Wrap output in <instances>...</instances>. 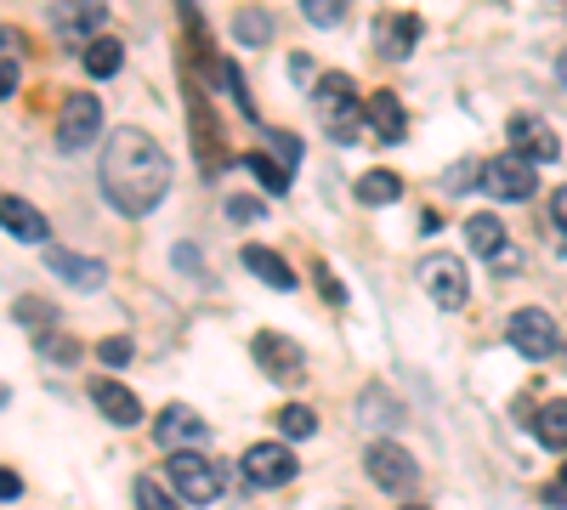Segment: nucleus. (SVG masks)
Here are the masks:
<instances>
[{
	"mask_svg": "<svg viewBox=\"0 0 567 510\" xmlns=\"http://www.w3.org/2000/svg\"><path fill=\"white\" fill-rule=\"evenodd\" d=\"M12 318L45 335V330H52V301H40V295H18V301H12Z\"/></svg>",
	"mask_w": 567,
	"mask_h": 510,
	"instance_id": "nucleus-26",
	"label": "nucleus"
},
{
	"mask_svg": "<svg viewBox=\"0 0 567 510\" xmlns=\"http://www.w3.org/2000/svg\"><path fill=\"white\" fill-rule=\"evenodd\" d=\"M534 437H539L545 448H567V403H539Z\"/></svg>",
	"mask_w": 567,
	"mask_h": 510,
	"instance_id": "nucleus-23",
	"label": "nucleus"
},
{
	"mask_svg": "<svg viewBox=\"0 0 567 510\" xmlns=\"http://www.w3.org/2000/svg\"><path fill=\"white\" fill-rule=\"evenodd\" d=\"M550 221H556V233L567 239V188H556V199H550Z\"/></svg>",
	"mask_w": 567,
	"mask_h": 510,
	"instance_id": "nucleus-36",
	"label": "nucleus"
},
{
	"mask_svg": "<svg viewBox=\"0 0 567 510\" xmlns=\"http://www.w3.org/2000/svg\"><path fill=\"white\" fill-rule=\"evenodd\" d=\"M358 199H363V205H398V199H403V176H392V170H363V176H358Z\"/></svg>",
	"mask_w": 567,
	"mask_h": 510,
	"instance_id": "nucleus-22",
	"label": "nucleus"
},
{
	"mask_svg": "<svg viewBox=\"0 0 567 510\" xmlns=\"http://www.w3.org/2000/svg\"><path fill=\"white\" fill-rule=\"evenodd\" d=\"M312 103H318L323 131L336 136L341 148H347V143H358V131L369 125V103H358V91H352V80H347V74H323V80L312 85Z\"/></svg>",
	"mask_w": 567,
	"mask_h": 510,
	"instance_id": "nucleus-2",
	"label": "nucleus"
},
{
	"mask_svg": "<svg viewBox=\"0 0 567 510\" xmlns=\"http://www.w3.org/2000/svg\"><path fill=\"white\" fill-rule=\"evenodd\" d=\"M154 437H159V448H176V454H187V448H205V414H194L187 403H171L165 414H159V426H154Z\"/></svg>",
	"mask_w": 567,
	"mask_h": 510,
	"instance_id": "nucleus-11",
	"label": "nucleus"
},
{
	"mask_svg": "<svg viewBox=\"0 0 567 510\" xmlns=\"http://www.w3.org/2000/svg\"><path fill=\"white\" fill-rule=\"evenodd\" d=\"M414 40H420V18H414V12H398V18L374 23V52L392 58V63H403V58L414 52Z\"/></svg>",
	"mask_w": 567,
	"mask_h": 510,
	"instance_id": "nucleus-14",
	"label": "nucleus"
},
{
	"mask_svg": "<svg viewBox=\"0 0 567 510\" xmlns=\"http://www.w3.org/2000/svg\"><path fill=\"white\" fill-rule=\"evenodd\" d=\"M52 23H58V34L91 45V40L103 34V23H109V0H58V7H52Z\"/></svg>",
	"mask_w": 567,
	"mask_h": 510,
	"instance_id": "nucleus-10",
	"label": "nucleus"
},
{
	"mask_svg": "<svg viewBox=\"0 0 567 510\" xmlns=\"http://www.w3.org/2000/svg\"><path fill=\"white\" fill-rule=\"evenodd\" d=\"M511 346L523 352V357H556L561 346V330H556V318L545 306H523V312H511Z\"/></svg>",
	"mask_w": 567,
	"mask_h": 510,
	"instance_id": "nucleus-5",
	"label": "nucleus"
},
{
	"mask_svg": "<svg viewBox=\"0 0 567 510\" xmlns=\"http://www.w3.org/2000/svg\"><path fill=\"white\" fill-rule=\"evenodd\" d=\"M165 477H171V488H176L187 504H216V499H221V471H216V459H205L199 448L171 454Z\"/></svg>",
	"mask_w": 567,
	"mask_h": 510,
	"instance_id": "nucleus-3",
	"label": "nucleus"
},
{
	"mask_svg": "<svg viewBox=\"0 0 567 510\" xmlns=\"http://www.w3.org/2000/svg\"><path fill=\"white\" fill-rule=\"evenodd\" d=\"M0 91H7V97L18 91V34L12 29H7V58H0Z\"/></svg>",
	"mask_w": 567,
	"mask_h": 510,
	"instance_id": "nucleus-31",
	"label": "nucleus"
},
{
	"mask_svg": "<svg viewBox=\"0 0 567 510\" xmlns=\"http://www.w3.org/2000/svg\"><path fill=\"white\" fill-rule=\"evenodd\" d=\"M45 267H52V272L63 278V284H74V290H103V284H109V272H103V261H97V256L52 250V261H45Z\"/></svg>",
	"mask_w": 567,
	"mask_h": 510,
	"instance_id": "nucleus-15",
	"label": "nucleus"
},
{
	"mask_svg": "<svg viewBox=\"0 0 567 510\" xmlns=\"http://www.w3.org/2000/svg\"><path fill=\"white\" fill-rule=\"evenodd\" d=\"M278 431L301 443V437H312V431H318V414H312V408H301V403H290V408L278 414Z\"/></svg>",
	"mask_w": 567,
	"mask_h": 510,
	"instance_id": "nucleus-27",
	"label": "nucleus"
},
{
	"mask_svg": "<svg viewBox=\"0 0 567 510\" xmlns=\"http://www.w3.org/2000/svg\"><path fill=\"white\" fill-rule=\"evenodd\" d=\"M136 510H182L171 493H159L154 477H136Z\"/></svg>",
	"mask_w": 567,
	"mask_h": 510,
	"instance_id": "nucleus-29",
	"label": "nucleus"
},
{
	"mask_svg": "<svg viewBox=\"0 0 567 510\" xmlns=\"http://www.w3.org/2000/svg\"><path fill=\"white\" fill-rule=\"evenodd\" d=\"M363 471H369L374 488H386V493H414V482H420V466L409 459V448H398L386 437H374L363 448Z\"/></svg>",
	"mask_w": 567,
	"mask_h": 510,
	"instance_id": "nucleus-4",
	"label": "nucleus"
},
{
	"mask_svg": "<svg viewBox=\"0 0 567 510\" xmlns=\"http://www.w3.org/2000/svg\"><path fill=\"white\" fill-rule=\"evenodd\" d=\"M103 194L125 216H148L171 194V159L148 131H114L103 148Z\"/></svg>",
	"mask_w": 567,
	"mask_h": 510,
	"instance_id": "nucleus-1",
	"label": "nucleus"
},
{
	"mask_svg": "<svg viewBox=\"0 0 567 510\" xmlns=\"http://www.w3.org/2000/svg\"><path fill=\"white\" fill-rule=\"evenodd\" d=\"M245 267L261 278L267 290H296V267L284 261L278 250H267V244H245Z\"/></svg>",
	"mask_w": 567,
	"mask_h": 510,
	"instance_id": "nucleus-17",
	"label": "nucleus"
},
{
	"mask_svg": "<svg viewBox=\"0 0 567 510\" xmlns=\"http://www.w3.org/2000/svg\"><path fill=\"white\" fill-rule=\"evenodd\" d=\"M227 216H233V221H261L267 210H261L256 199H245V194H239V199H227Z\"/></svg>",
	"mask_w": 567,
	"mask_h": 510,
	"instance_id": "nucleus-35",
	"label": "nucleus"
},
{
	"mask_svg": "<svg viewBox=\"0 0 567 510\" xmlns=\"http://www.w3.org/2000/svg\"><path fill=\"white\" fill-rule=\"evenodd\" d=\"M511 154H523V159H534V165H550L556 154H561V143H556V131L545 125V119H534V114H516L511 119Z\"/></svg>",
	"mask_w": 567,
	"mask_h": 510,
	"instance_id": "nucleus-13",
	"label": "nucleus"
},
{
	"mask_svg": "<svg viewBox=\"0 0 567 510\" xmlns=\"http://www.w3.org/2000/svg\"><path fill=\"white\" fill-rule=\"evenodd\" d=\"M233 34H239L245 45H267L272 40V18L261 7H239V12H233Z\"/></svg>",
	"mask_w": 567,
	"mask_h": 510,
	"instance_id": "nucleus-24",
	"label": "nucleus"
},
{
	"mask_svg": "<svg viewBox=\"0 0 567 510\" xmlns=\"http://www.w3.org/2000/svg\"><path fill=\"white\" fill-rule=\"evenodd\" d=\"M97 131H103L97 97H91V91H74V97L63 103V114H58V143L74 154V148H91V143H97Z\"/></svg>",
	"mask_w": 567,
	"mask_h": 510,
	"instance_id": "nucleus-7",
	"label": "nucleus"
},
{
	"mask_svg": "<svg viewBox=\"0 0 567 510\" xmlns=\"http://www.w3.org/2000/svg\"><path fill=\"white\" fill-rule=\"evenodd\" d=\"M403 510H420V504H403Z\"/></svg>",
	"mask_w": 567,
	"mask_h": 510,
	"instance_id": "nucleus-38",
	"label": "nucleus"
},
{
	"mask_svg": "<svg viewBox=\"0 0 567 510\" xmlns=\"http://www.w3.org/2000/svg\"><path fill=\"white\" fill-rule=\"evenodd\" d=\"M471 176L483 181V165H471V159H460V165H454V170L443 176V188H449V194H460V188H471Z\"/></svg>",
	"mask_w": 567,
	"mask_h": 510,
	"instance_id": "nucleus-34",
	"label": "nucleus"
},
{
	"mask_svg": "<svg viewBox=\"0 0 567 510\" xmlns=\"http://www.w3.org/2000/svg\"><path fill=\"white\" fill-rule=\"evenodd\" d=\"M465 244L477 250V256H494V261H499V256H505V221L488 216V210H477V216L465 221Z\"/></svg>",
	"mask_w": 567,
	"mask_h": 510,
	"instance_id": "nucleus-20",
	"label": "nucleus"
},
{
	"mask_svg": "<svg viewBox=\"0 0 567 510\" xmlns=\"http://www.w3.org/2000/svg\"><path fill=\"white\" fill-rule=\"evenodd\" d=\"M250 352H256V363H261V375H267V381H278V386H301L307 363H301V346H296V341H284V335L261 330V335L250 341Z\"/></svg>",
	"mask_w": 567,
	"mask_h": 510,
	"instance_id": "nucleus-6",
	"label": "nucleus"
},
{
	"mask_svg": "<svg viewBox=\"0 0 567 510\" xmlns=\"http://www.w3.org/2000/svg\"><path fill=\"white\" fill-rule=\"evenodd\" d=\"M267 143L278 148V165H284V170H296V165H301V143H296L290 131H267Z\"/></svg>",
	"mask_w": 567,
	"mask_h": 510,
	"instance_id": "nucleus-30",
	"label": "nucleus"
},
{
	"mask_svg": "<svg viewBox=\"0 0 567 510\" xmlns=\"http://www.w3.org/2000/svg\"><path fill=\"white\" fill-rule=\"evenodd\" d=\"M296 477V448H278V443H256L245 454V482L256 488H278V482H290Z\"/></svg>",
	"mask_w": 567,
	"mask_h": 510,
	"instance_id": "nucleus-12",
	"label": "nucleus"
},
{
	"mask_svg": "<svg viewBox=\"0 0 567 510\" xmlns=\"http://www.w3.org/2000/svg\"><path fill=\"white\" fill-rule=\"evenodd\" d=\"M483 188H488V199H528V194L539 188L534 159H523V154L488 159V165H483Z\"/></svg>",
	"mask_w": 567,
	"mask_h": 510,
	"instance_id": "nucleus-8",
	"label": "nucleus"
},
{
	"mask_svg": "<svg viewBox=\"0 0 567 510\" xmlns=\"http://www.w3.org/2000/svg\"><path fill=\"white\" fill-rule=\"evenodd\" d=\"M40 352L52 357V363H74V357H80V346H74V341H63V335H52V330L40 335Z\"/></svg>",
	"mask_w": 567,
	"mask_h": 510,
	"instance_id": "nucleus-32",
	"label": "nucleus"
},
{
	"mask_svg": "<svg viewBox=\"0 0 567 510\" xmlns=\"http://www.w3.org/2000/svg\"><path fill=\"white\" fill-rule=\"evenodd\" d=\"M369 131L381 136V143H403L409 136V114H403V103L392 97V91H374L369 97Z\"/></svg>",
	"mask_w": 567,
	"mask_h": 510,
	"instance_id": "nucleus-16",
	"label": "nucleus"
},
{
	"mask_svg": "<svg viewBox=\"0 0 567 510\" xmlns=\"http://www.w3.org/2000/svg\"><path fill=\"white\" fill-rule=\"evenodd\" d=\"M561 488H567V466H561Z\"/></svg>",
	"mask_w": 567,
	"mask_h": 510,
	"instance_id": "nucleus-37",
	"label": "nucleus"
},
{
	"mask_svg": "<svg viewBox=\"0 0 567 510\" xmlns=\"http://www.w3.org/2000/svg\"><path fill=\"white\" fill-rule=\"evenodd\" d=\"M301 12L318 23V29H336L347 18V0H301Z\"/></svg>",
	"mask_w": 567,
	"mask_h": 510,
	"instance_id": "nucleus-28",
	"label": "nucleus"
},
{
	"mask_svg": "<svg viewBox=\"0 0 567 510\" xmlns=\"http://www.w3.org/2000/svg\"><path fill=\"white\" fill-rule=\"evenodd\" d=\"M97 357H103L109 368H125V363H131V341H125V335H109V341L97 346Z\"/></svg>",
	"mask_w": 567,
	"mask_h": 510,
	"instance_id": "nucleus-33",
	"label": "nucleus"
},
{
	"mask_svg": "<svg viewBox=\"0 0 567 510\" xmlns=\"http://www.w3.org/2000/svg\"><path fill=\"white\" fill-rule=\"evenodd\" d=\"M420 284H425V295H432L443 312H460L465 306V267L454 261V256H432V261H425L420 267Z\"/></svg>",
	"mask_w": 567,
	"mask_h": 510,
	"instance_id": "nucleus-9",
	"label": "nucleus"
},
{
	"mask_svg": "<svg viewBox=\"0 0 567 510\" xmlns=\"http://www.w3.org/2000/svg\"><path fill=\"white\" fill-rule=\"evenodd\" d=\"M0 216H7V233H12V239H23V244H45V233H52V221H45L34 205H23L18 194H12L7 205H0Z\"/></svg>",
	"mask_w": 567,
	"mask_h": 510,
	"instance_id": "nucleus-18",
	"label": "nucleus"
},
{
	"mask_svg": "<svg viewBox=\"0 0 567 510\" xmlns=\"http://www.w3.org/2000/svg\"><path fill=\"white\" fill-rule=\"evenodd\" d=\"M120 63H125V45H120L114 34H97V40L85 45V74H91V80H109Z\"/></svg>",
	"mask_w": 567,
	"mask_h": 510,
	"instance_id": "nucleus-21",
	"label": "nucleus"
},
{
	"mask_svg": "<svg viewBox=\"0 0 567 510\" xmlns=\"http://www.w3.org/2000/svg\"><path fill=\"white\" fill-rule=\"evenodd\" d=\"M91 403H97L103 420H114V426H136V420H142V403H136L125 386H114V381H97V386H91Z\"/></svg>",
	"mask_w": 567,
	"mask_h": 510,
	"instance_id": "nucleus-19",
	"label": "nucleus"
},
{
	"mask_svg": "<svg viewBox=\"0 0 567 510\" xmlns=\"http://www.w3.org/2000/svg\"><path fill=\"white\" fill-rule=\"evenodd\" d=\"M250 176L261 181L267 194H290V170H284L278 159H267V154H250Z\"/></svg>",
	"mask_w": 567,
	"mask_h": 510,
	"instance_id": "nucleus-25",
	"label": "nucleus"
}]
</instances>
